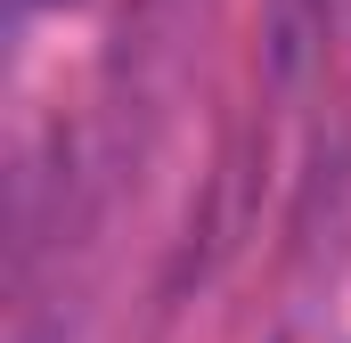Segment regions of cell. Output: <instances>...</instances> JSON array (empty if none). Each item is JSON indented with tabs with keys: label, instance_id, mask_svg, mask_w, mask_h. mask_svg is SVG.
<instances>
[{
	"label": "cell",
	"instance_id": "1",
	"mask_svg": "<svg viewBox=\"0 0 351 343\" xmlns=\"http://www.w3.org/2000/svg\"><path fill=\"white\" fill-rule=\"evenodd\" d=\"M49 8H66V0H49Z\"/></svg>",
	"mask_w": 351,
	"mask_h": 343
}]
</instances>
